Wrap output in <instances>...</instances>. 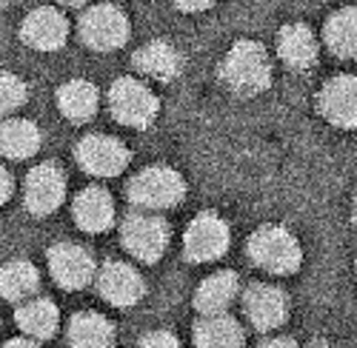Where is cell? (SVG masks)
Returning <instances> with one entry per match:
<instances>
[{
    "mask_svg": "<svg viewBox=\"0 0 357 348\" xmlns=\"http://www.w3.org/2000/svg\"><path fill=\"white\" fill-rule=\"evenodd\" d=\"M57 109L72 123L92 120L98 111V89L89 80H69L57 89Z\"/></svg>",
    "mask_w": 357,
    "mask_h": 348,
    "instance_id": "obj_22",
    "label": "cell"
},
{
    "mask_svg": "<svg viewBox=\"0 0 357 348\" xmlns=\"http://www.w3.org/2000/svg\"><path fill=\"white\" fill-rule=\"evenodd\" d=\"M326 46L337 57H357V9H340L326 20Z\"/></svg>",
    "mask_w": 357,
    "mask_h": 348,
    "instance_id": "obj_25",
    "label": "cell"
},
{
    "mask_svg": "<svg viewBox=\"0 0 357 348\" xmlns=\"http://www.w3.org/2000/svg\"><path fill=\"white\" fill-rule=\"evenodd\" d=\"M243 308H246L249 323H252L257 331L280 329V326L286 323V314H289L286 294L280 292L278 285H269V283H255V285H249L246 294H243Z\"/></svg>",
    "mask_w": 357,
    "mask_h": 348,
    "instance_id": "obj_13",
    "label": "cell"
},
{
    "mask_svg": "<svg viewBox=\"0 0 357 348\" xmlns=\"http://www.w3.org/2000/svg\"><path fill=\"white\" fill-rule=\"evenodd\" d=\"M129 200L143 212H163L183 200L186 183L169 166H149L129 180Z\"/></svg>",
    "mask_w": 357,
    "mask_h": 348,
    "instance_id": "obj_3",
    "label": "cell"
},
{
    "mask_svg": "<svg viewBox=\"0 0 357 348\" xmlns=\"http://www.w3.org/2000/svg\"><path fill=\"white\" fill-rule=\"evenodd\" d=\"M158 97L149 86L137 77H121L109 89V111L117 123L129 129H146L158 118Z\"/></svg>",
    "mask_w": 357,
    "mask_h": 348,
    "instance_id": "obj_4",
    "label": "cell"
},
{
    "mask_svg": "<svg viewBox=\"0 0 357 348\" xmlns=\"http://www.w3.org/2000/svg\"><path fill=\"white\" fill-rule=\"evenodd\" d=\"M15 320L26 331V337L46 340L57 331V326H61V311H57V306L46 297H32V300L17 306Z\"/></svg>",
    "mask_w": 357,
    "mask_h": 348,
    "instance_id": "obj_20",
    "label": "cell"
},
{
    "mask_svg": "<svg viewBox=\"0 0 357 348\" xmlns=\"http://www.w3.org/2000/svg\"><path fill=\"white\" fill-rule=\"evenodd\" d=\"M317 111L337 129H357V77H332L317 95Z\"/></svg>",
    "mask_w": 357,
    "mask_h": 348,
    "instance_id": "obj_11",
    "label": "cell"
},
{
    "mask_svg": "<svg viewBox=\"0 0 357 348\" xmlns=\"http://www.w3.org/2000/svg\"><path fill=\"white\" fill-rule=\"evenodd\" d=\"M3 348H40V342L32 337H17V340H9Z\"/></svg>",
    "mask_w": 357,
    "mask_h": 348,
    "instance_id": "obj_30",
    "label": "cell"
},
{
    "mask_svg": "<svg viewBox=\"0 0 357 348\" xmlns=\"http://www.w3.org/2000/svg\"><path fill=\"white\" fill-rule=\"evenodd\" d=\"M195 348H246V334L234 317L212 314L195 326Z\"/></svg>",
    "mask_w": 357,
    "mask_h": 348,
    "instance_id": "obj_18",
    "label": "cell"
},
{
    "mask_svg": "<svg viewBox=\"0 0 357 348\" xmlns=\"http://www.w3.org/2000/svg\"><path fill=\"white\" fill-rule=\"evenodd\" d=\"M257 348H297V345H294V340H289V337H272V340H266V342L257 345Z\"/></svg>",
    "mask_w": 357,
    "mask_h": 348,
    "instance_id": "obj_29",
    "label": "cell"
},
{
    "mask_svg": "<svg viewBox=\"0 0 357 348\" xmlns=\"http://www.w3.org/2000/svg\"><path fill=\"white\" fill-rule=\"evenodd\" d=\"M172 3L181 12H206L209 6H215V0H172Z\"/></svg>",
    "mask_w": 357,
    "mask_h": 348,
    "instance_id": "obj_28",
    "label": "cell"
},
{
    "mask_svg": "<svg viewBox=\"0 0 357 348\" xmlns=\"http://www.w3.org/2000/svg\"><path fill=\"white\" fill-rule=\"evenodd\" d=\"M354 223H357V194H354Z\"/></svg>",
    "mask_w": 357,
    "mask_h": 348,
    "instance_id": "obj_34",
    "label": "cell"
},
{
    "mask_svg": "<svg viewBox=\"0 0 357 348\" xmlns=\"http://www.w3.org/2000/svg\"><path fill=\"white\" fill-rule=\"evenodd\" d=\"M38 285H40V274L29 260H12V263L3 266V274H0V292H3L6 300H12V303L32 300Z\"/></svg>",
    "mask_w": 357,
    "mask_h": 348,
    "instance_id": "obj_23",
    "label": "cell"
},
{
    "mask_svg": "<svg viewBox=\"0 0 357 348\" xmlns=\"http://www.w3.org/2000/svg\"><path fill=\"white\" fill-rule=\"evenodd\" d=\"M63 197H66V174L57 163H40L29 171L23 203L35 217L52 214L63 203Z\"/></svg>",
    "mask_w": 357,
    "mask_h": 348,
    "instance_id": "obj_9",
    "label": "cell"
},
{
    "mask_svg": "<svg viewBox=\"0 0 357 348\" xmlns=\"http://www.w3.org/2000/svg\"><path fill=\"white\" fill-rule=\"evenodd\" d=\"M98 288L106 303L121 306V308L135 306L146 294V285L137 269L129 263H121V260H112V263H106L98 271Z\"/></svg>",
    "mask_w": 357,
    "mask_h": 348,
    "instance_id": "obj_14",
    "label": "cell"
},
{
    "mask_svg": "<svg viewBox=\"0 0 357 348\" xmlns=\"http://www.w3.org/2000/svg\"><path fill=\"white\" fill-rule=\"evenodd\" d=\"M75 157L80 168L95 174V177H117L129 166L132 155L121 140H114L109 134H89L77 143Z\"/></svg>",
    "mask_w": 357,
    "mask_h": 348,
    "instance_id": "obj_8",
    "label": "cell"
},
{
    "mask_svg": "<svg viewBox=\"0 0 357 348\" xmlns=\"http://www.w3.org/2000/svg\"><path fill=\"white\" fill-rule=\"evenodd\" d=\"M121 237H123V246L132 257H137V260H143V263L152 266L163 257V251L169 246V226L158 214L135 212L123 220Z\"/></svg>",
    "mask_w": 357,
    "mask_h": 348,
    "instance_id": "obj_5",
    "label": "cell"
},
{
    "mask_svg": "<svg viewBox=\"0 0 357 348\" xmlns=\"http://www.w3.org/2000/svg\"><path fill=\"white\" fill-rule=\"evenodd\" d=\"M77 29L83 43L95 52H114L129 40V17L112 3L86 9Z\"/></svg>",
    "mask_w": 357,
    "mask_h": 348,
    "instance_id": "obj_6",
    "label": "cell"
},
{
    "mask_svg": "<svg viewBox=\"0 0 357 348\" xmlns=\"http://www.w3.org/2000/svg\"><path fill=\"white\" fill-rule=\"evenodd\" d=\"M306 348H332L329 342H312V345H306Z\"/></svg>",
    "mask_w": 357,
    "mask_h": 348,
    "instance_id": "obj_33",
    "label": "cell"
},
{
    "mask_svg": "<svg viewBox=\"0 0 357 348\" xmlns=\"http://www.w3.org/2000/svg\"><path fill=\"white\" fill-rule=\"evenodd\" d=\"M72 348H114V326L98 311H80L69 323Z\"/></svg>",
    "mask_w": 357,
    "mask_h": 348,
    "instance_id": "obj_21",
    "label": "cell"
},
{
    "mask_svg": "<svg viewBox=\"0 0 357 348\" xmlns=\"http://www.w3.org/2000/svg\"><path fill=\"white\" fill-rule=\"evenodd\" d=\"M278 54L289 69H312L317 63V38L306 23H289L278 35Z\"/></svg>",
    "mask_w": 357,
    "mask_h": 348,
    "instance_id": "obj_15",
    "label": "cell"
},
{
    "mask_svg": "<svg viewBox=\"0 0 357 348\" xmlns=\"http://www.w3.org/2000/svg\"><path fill=\"white\" fill-rule=\"evenodd\" d=\"M12 186H15V183H12V174L3 171V194H0V197H3V203L12 197Z\"/></svg>",
    "mask_w": 357,
    "mask_h": 348,
    "instance_id": "obj_31",
    "label": "cell"
},
{
    "mask_svg": "<svg viewBox=\"0 0 357 348\" xmlns=\"http://www.w3.org/2000/svg\"><path fill=\"white\" fill-rule=\"evenodd\" d=\"M0 95H3V111H15V109H20L26 103L29 89H26V83L17 74L3 72V80H0Z\"/></svg>",
    "mask_w": 357,
    "mask_h": 348,
    "instance_id": "obj_26",
    "label": "cell"
},
{
    "mask_svg": "<svg viewBox=\"0 0 357 348\" xmlns=\"http://www.w3.org/2000/svg\"><path fill=\"white\" fill-rule=\"evenodd\" d=\"M249 257L269 274H291L303 263V248L283 226H263L249 237Z\"/></svg>",
    "mask_w": 357,
    "mask_h": 348,
    "instance_id": "obj_2",
    "label": "cell"
},
{
    "mask_svg": "<svg viewBox=\"0 0 357 348\" xmlns=\"http://www.w3.org/2000/svg\"><path fill=\"white\" fill-rule=\"evenodd\" d=\"M57 3H63V6H83L86 0H57Z\"/></svg>",
    "mask_w": 357,
    "mask_h": 348,
    "instance_id": "obj_32",
    "label": "cell"
},
{
    "mask_svg": "<svg viewBox=\"0 0 357 348\" xmlns=\"http://www.w3.org/2000/svg\"><path fill=\"white\" fill-rule=\"evenodd\" d=\"M140 348H181V340L172 331H152L140 340Z\"/></svg>",
    "mask_w": 357,
    "mask_h": 348,
    "instance_id": "obj_27",
    "label": "cell"
},
{
    "mask_svg": "<svg viewBox=\"0 0 357 348\" xmlns=\"http://www.w3.org/2000/svg\"><path fill=\"white\" fill-rule=\"evenodd\" d=\"M49 271L54 277V283L66 288V292H77V288H86L95 280L98 269L95 260L83 246L77 243H57L49 248Z\"/></svg>",
    "mask_w": 357,
    "mask_h": 348,
    "instance_id": "obj_10",
    "label": "cell"
},
{
    "mask_svg": "<svg viewBox=\"0 0 357 348\" xmlns=\"http://www.w3.org/2000/svg\"><path fill=\"white\" fill-rule=\"evenodd\" d=\"M132 63L140 74H149L155 80H174L177 74H181V66H183L177 49L163 43V40H152V43L140 46L132 57Z\"/></svg>",
    "mask_w": 357,
    "mask_h": 348,
    "instance_id": "obj_19",
    "label": "cell"
},
{
    "mask_svg": "<svg viewBox=\"0 0 357 348\" xmlns=\"http://www.w3.org/2000/svg\"><path fill=\"white\" fill-rule=\"evenodd\" d=\"M220 80L229 92L241 97H255L266 92L272 83L269 54L255 40H237L220 63Z\"/></svg>",
    "mask_w": 357,
    "mask_h": 348,
    "instance_id": "obj_1",
    "label": "cell"
},
{
    "mask_svg": "<svg viewBox=\"0 0 357 348\" xmlns=\"http://www.w3.org/2000/svg\"><path fill=\"white\" fill-rule=\"evenodd\" d=\"M237 292H241V283H237L234 271H218L212 277H206L197 292H195V306L203 317L212 314H226V308L234 303Z\"/></svg>",
    "mask_w": 357,
    "mask_h": 348,
    "instance_id": "obj_17",
    "label": "cell"
},
{
    "mask_svg": "<svg viewBox=\"0 0 357 348\" xmlns=\"http://www.w3.org/2000/svg\"><path fill=\"white\" fill-rule=\"evenodd\" d=\"M20 40L38 52H54L69 40V20L63 17L61 9L54 6H40L29 12L20 23Z\"/></svg>",
    "mask_w": 357,
    "mask_h": 348,
    "instance_id": "obj_12",
    "label": "cell"
},
{
    "mask_svg": "<svg viewBox=\"0 0 357 348\" xmlns=\"http://www.w3.org/2000/svg\"><path fill=\"white\" fill-rule=\"evenodd\" d=\"M183 248H186V257L192 263H209V260H218L226 254L229 248V226L220 214L215 212H203L197 214L186 235H183Z\"/></svg>",
    "mask_w": 357,
    "mask_h": 348,
    "instance_id": "obj_7",
    "label": "cell"
},
{
    "mask_svg": "<svg viewBox=\"0 0 357 348\" xmlns=\"http://www.w3.org/2000/svg\"><path fill=\"white\" fill-rule=\"evenodd\" d=\"M3 3H9V0H3Z\"/></svg>",
    "mask_w": 357,
    "mask_h": 348,
    "instance_id": "obj_35",
    "label": "cell"
},
{
    "mask_svg": "<svg viewBox=\"0 0 357 348\" xmlns=\"http://www.w3.org/2000/svg\"><path fill=\"white\" fill-rule=\"evenodd\" d=\"M75 223L83 231H92V235H100V231L112 228L114 223V200L106 189L98 186H89L75 197V206H72Z\"/></svg>",
    "mask_w": 357,
    "mask_h": 348,
    "instance_id": "obj_16",
    "label": "cell"
},
{
    "mask_svg": "<svg viewBox=\"0 0 357 348\" xmlns=\"http://www.w3.org/2000/svg\"><path fill=\"white\" fill-rule=\"evenodd\" d=\"M0 146L9 160H26L40 149V129L32 120H6L0 132Z\"/></svg>",
    "mask_w": 357,
    "mask_h": 348,
    "instance_id": "obj_24",
    "label": "cell"
}]
</instances>
